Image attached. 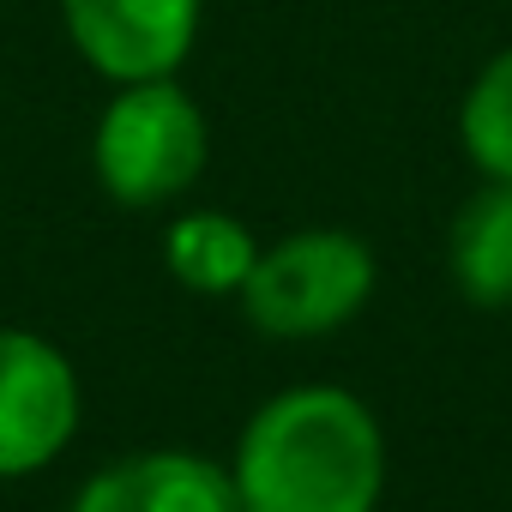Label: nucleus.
<instances>
[{"label": "nucleus", "instance_id": "f257e3e1", "mask_svg": "<svg viewBox=\"0 0 512 512\" xmlns=\"http://www.w3.org/2000/svg\"><path fill=\"white\" fill-rule=\"evenodd\" d=\"M229 476L241 512H374L386 440L356 392L296 386L241 428Z\"/></svg>", "mask_w": 512, "mask_h": 512}, {"label": "nucleus", "instance_id": "f03ea898", "mask_svg": "<svg viewBox=\"0 0 512 512\" xmlns=\"http://www.w3.org/2000/svg\"><path fill=\"white\" fill-rule=\"evenodd\" d=\"M374 296V253L344 229H302L253 260L241 308L266 338H320Z\"/></svg>", "mask_w": 512, "mask_h": 512}, {"label": "nucleus", "instance_id": "7ed1b4c3", "mask_svg": "<svg viewBox=\"0 0 512 512\" xmlns=\"http://www.w3.org/2000/svg\"><path fill=\"white\" fill-rule=\"evenodd\" d=\"M205 169V115L175 79L121 85V97L97 121V181L145 211L187 193Z\"/></svg>", "mask_w": 512, "mask_h": 512}, {"label": "nucleus", "instance_id": "20e7f679", "mask_svg": "<svg viewBox=\"0 0 512 512\" xmlns=\"http://www.w3.org/2000/svg\"><path fill=\"white\" fill-rule=\"evenodd\" d=\"M79 428V374L73 362L37 338L0 332V476H31L67 452Z\"/></svg>", "mask_w": 512, "mask_h": 512}, {"label": "nucleus", "instance_id": "39448f33", "mask_svg": "<svg viewBox=\"0 0 512 512\" xmlns=\"http://www.w3.org/2000/svg\"><path fill=\"white\" fill-rule=\"evenodd\" d=\"M79 55L115 79H175L199 37V0H61Z\"/></svg>", "mask_w": 512, "mask_h": 512}, {"label": "nucleus", "instance_id": "423d86ee", "mask_svg": "<svg viewBox=\"0 0 512 512\" xmlns=\"http://www.w3.org/2000/svg\"><path fill=\"white\" fill-rule=\"evenodd\" d=\"M73 512H241L235 476L193 452H139L79 488Z\"/></svg>", "mask_w": 512, "mask_h": 512}, {"label": "nucleus", "instance_id": "0eeeda50", "mask_svg": "<svg viewBox=\"0 0 512 512\" xmlns=\"http://www.w3.org/2000/svg\"><path fill=\"white\" fill-rule=\"evenodd\" d=\"M446 260L470 308H512V181H488L458 205Z\"/></svg>", "mask_w": 512, "mask_h": 512}, {"label": "nucleus", "instance_id": "6e6552de", "mask_svg": "<svg viewBox=\"0 0 512 512\" xmlns=\"http://www.w3.org/2000/svg\"><path fill=\"white\" fill-rule=\"evenodd\" d=\"M163 260H169V278L193 296H241L260 247H253V235L235 217L193 211V217H175V229L163 241Z\"/></svg>", "mask_w": 512, "mask_h": 512}, {"label": "nucleus", "instance_id": "1a4fd4ad", "mask_svg": "<svg viewBox=\"0 0 512 512\" xmlns=\"http://www.w3.org/2000/svg\"><path fill=\"white\" fill-rule=\"evenodd\" d=\"M458 139L488 181H512V49L494 55L458 109Z\"/></svg>", "mask_w": 512, "mask_h": 512}]
</instances>
